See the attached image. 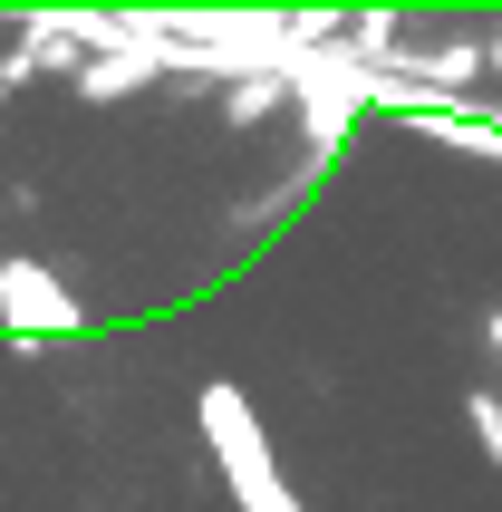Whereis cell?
I'll return each instance as SVG.
<instances>
[{"mask_svg": "<svg viewBox=\"0 0 502 512\" xmlns=\"http://www.w3.org/2000/svg\"><path fill=\"white\" fill-rule=\"evenodd\" d=\"M68 49H78V39H68V29H58V20H39V29H29V39H20V58H10V78H29V68H58V58H68Z\"/></svg>", "mask_w": 502, "mask_h": 512, "instance_id": "3", "label": "cell"}, {"mask_svg": "<svg viewBox=\"0 0 502 512\" xmlns=\"http://www.w3.org/2000/svg\"><path fill=\"white\" fill-rule=\"evenodd\" d=\"M0 329H20V339H68V329H78V300H68L39 261H0Z\"/></svg>", "mask_w": 502, "mask_h": 512, "instance_id": "1", "label": "cell"}, {"mask_svg": "<svg viewBox=\"0 0 502 512\" xmlns=\"http://www.w3.org/2000/svg\"><path fill=\"white\" fill-rule=\"evenodd\" d=\"M474 68H483V58H474V49H435V58H425V78H454V87L474 78Z\"/></svg>", "mask_w": 502, "mask_h": 512, "instance_id": "5", "label": "cell"}, {"mask_svg": "<svg viewBox=\"0 0 502 512\" xmlns=\"http://www.w3.org/2000/svg\"><path fill=\"white\" fill-rule=\"evenodd\" d=\"M483 339H493V368H502V310H493V329H483Z\"/></svg>", "mask_w": 502, "mask_h": 512, "instance_id": "6", "label": "cell"}, {"mask_svg": "<svg viewBox=\"0 0 502 512\" xmlns=\"http://www.w3.org/2000/svg\"><path fill=\"white\" fill-rule=\"evenodd\" d=\"M493 68H502V49H493Z\"/></svg>", "mask_w": 502, "mask_h": 512, "instance_id": "7", "label": "cell"}, {"mask_svg": "<svg viewBox=\"0 0 502 512\" xmlns=\"http://www.w3.org/2000/svg\"><path fill=\"white\" fill-rule=\"evenodd\" d=\"M145 68H155V49H126V58H97V68H87V97H126V87H136Z\"/></svg>", "mask_w": 502, "mask_h": 512, "instance_id": "2", "label": "cell"}, {"mask_svg": "<svg viewBox=\"0 0 502 512\" xmlns=\"http://www.w3.org/2000/svg\"><path fill=\"white\" fill-rule=\"evenodd\" d=\"M464 426H474V445L502 464V397H493V387H474V397H464Z\"/></svg>", "mask_w": 502, "mask_h": 512, "instance_id": "4", "label": "cell"}]
</instances>
